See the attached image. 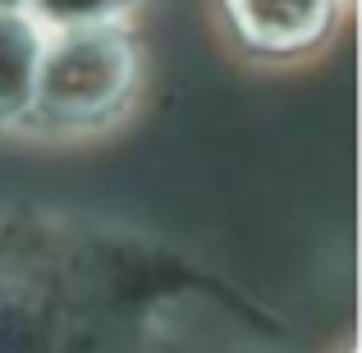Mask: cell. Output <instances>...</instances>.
Masks as SVG:
<instances>
[{
  "instance_id": "6da1fadb",
  "label": "cell",
  "mask_w": 362,
  "mask_h": 353,
  "mask_svg": "<svg viewBox=\"0 0 362 353\" xmlns=\"http://www.w3.org/2000/svg\"><path fill=\"white\" fill-rule=\"evenodd\" d=\"M133 88V46L124 33L106 23L60 28L51 46H42L37 60L33 106L60 124L101 120L129 97Z\"/></svg>"
},
{
  "instance_id": "3957f363",
  "label": "cell",
  "mask_w": 362,
  "mask_h": 353,
  "mask_svg": "<svg viewBox=\"0 0 362 353\" xmlns=\"http://www.w3.org/2000/svg\"><path fill=\"white\" fill-rule=\"evenodd\" d=\"M37 60H42V33L33 18L0 9V120L33 110Z\"/></svg>"
},
{
  "instance_id": "5b68a950",
  "label": "cell",
  "mask_w": 362,
  "mask_h": 353,
  "mask_svg": "<svg viewBox=\"0 0 362 353\" xmlns=\"http://www.w3.org/2000/svg\"><path fill=\"white\" fill-rule=\"evenodd\" d=\"M0 353H46L37 321H23L18 312H0Z\"/></svg>"
},
{
  "instance_id": "7a4b0ae2",
  "label": "cell",
  "mask_w": 362,
  "mask_h": 353,
  "mask_svg": "<svg viewBox=\"0 0 362 353\" xmlns=\"http://www.w3.org/2000/svg\"><path fill=\"white\" fill-rule=\"evenodd\" d=\"M239 33L262 51H293L326 28L330 0H230Z\"/></svg>"
},
{
  "instance_id": "277c9868",
  "label": "cell",
  "mask_w": 362,
  "mask_h": 353,
  "mask_svg": "<svg viewBox=\"0 0 362 353\" xmlns=\"http://www.w3.org/2000/svg\"><path fill=\"white\" fill-rule=\"evenodd\" d=\"M28 14L37 23H51V28H88V23H110L124 5L133 0H23Z\"/></svg>"
},
{
  "instance_id": "8992f818",
  "label": "cell",
  "mask_w": 362,
  "mask_h": 353,
  "mask_svg": "<svg viewBox=\"0 0 362 353\" xmlns=\"http://www.w3.org/2000/svg\"><path fill=\"white\" fill-rule=\"evenodd\" d=\"M14 5H23V0H0V9H14Z\"/></svg>"
}]
</instances>
